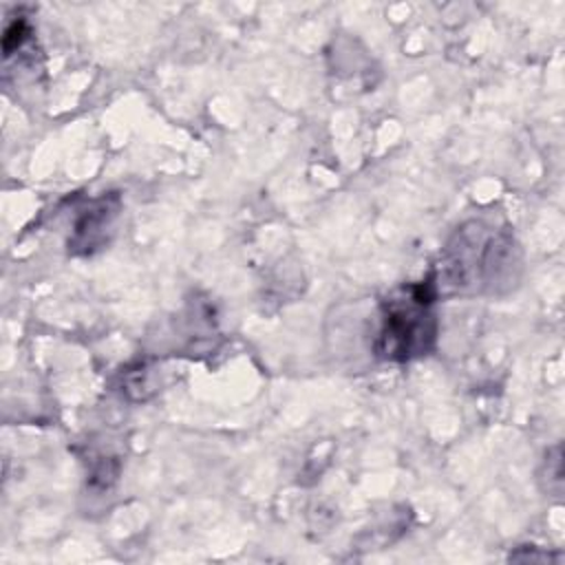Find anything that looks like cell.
Instances as JSON below:
<instances>
[{"label": "cell", "mask_w": 565, "mask_h": 565, "mask_svg": "<svg viewBox=\"0 0 565 565\" xmlns=\"http://www.w3.org/2000/svg\"><path fill=\"white\" fill-rule=\"evenodd\" d=\"M519 267V247L512 234L481 221L461 225L444 249L441 274L433 280L439 294L441 285H448L457 294L497 291L501 285L514 280Z\"/></svg>", "instance_id": "6da1fadb"}, {"label": "cell", "mask_w": 565, "mask_h": 565, "mask_svg": "<svg viewBox=\"0 0 565 565\" xmlns=\"http://www.w3.org/2000/svg\"><path fill=\"white\" fill-rule=\"evenodd\" d=\"M437 287L433 276L391 296L382 307V324L375 351L391 362H408L426 355L437 338Z\"/></svg>", "instance_id": "7a4b0ae2"}, {"label": "cell", "mask_w": 565, "mask_h": 565, "mask_svg": "<svg viewBox=\"0 0 565 565\" xmlns=\"http://www.w3.org/2000/svg\"><path fill=\"white\" fill-rule=\"evenodd\" d=\"M119 196L117 194H104L84 214L77 218L73 227V238L68 241V249L75 252H93L97 245L106 241V230L113 225L117 212H119Z\"/></svg>", "instance_id": "3957f363"}]
</instances>
